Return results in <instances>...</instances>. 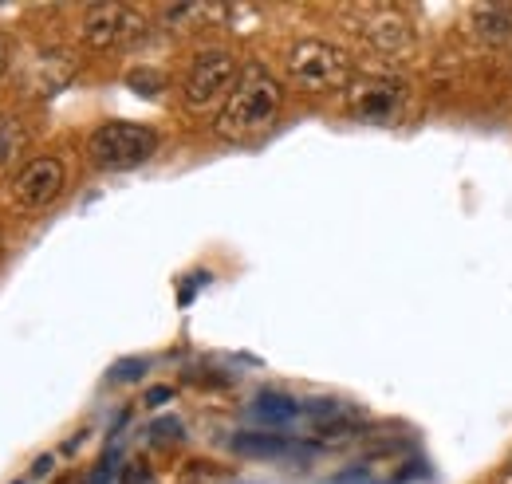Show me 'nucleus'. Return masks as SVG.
Wrapping results in <instances>:
<instances>
[{
  "mask_svg": "<svg viewBox=\"0 0 512 484\" xmlns=\"http://www.w3.org/2000/svg\"><path fill=\"white\" fill-rule=\"evenodd\" d=\"M280 99H284V91H280V83L272 79V71L260 67V63H249V67L241 71V79H237L229 103H225L221 115H217V134L229 138V142L253 138V134H260L268 122L276 119Z\"/></svg>",
  "mask_w": 512,
  "mask_h": 484,
  "instance_id": "obj_1",
  "label": "nucleus"
},
{
  "mask_svg": "<svg viewBox=\"0 0 512 484\" xmlns=\"http://www.w3.org/2000/svg\"><path fill=\"white\" fill-rule=\"evenodd\" d=\"M154 150H158V134L150 126H138V122H107L87 142V158L99 170H111V174L142 166Z\"/></svg>",
  "mask_w": 512,
  "mask_h": 484,
  "instance_id": "obj_2",
  "label": "nucleus"
},
{
  "mask_svg": "<svg viewBox=\"0 0 512 484\" xmlns=\"http://www.w3.org/2000/svg\"><path fill=\"white\" fill-rule=\"evenodd\" d=\"M288 75L304 91H339L351 83V60L327 40H300L288 52Z\"/></svg>",
  "mask_w": 512,
  "mask_h": 484,
  "instance_id": "obj_3",
  "label": "nucleus"
},
{
  "mask_svg": "<svg viewBox=\"0 0 512 484\" xmlns=\"http://www.w3.org/2000/svg\"><path fill=\"white\" fill-rule=\"evenodd\" d=\"M406 87L390 75H363L347 87V107L359 122H394L402 115Z\"/></svg>",
  "mask_w": 512,
  "mask_h": 484,
  "instance_id": "obj_4",
  "label": "nucleus"
},
{
  "mask_svg": "<svg viewBox=\"0 0 512 484\" xmlns=\"http://www.w3.org/2000/svg\"><path fill=\"white\" fill-rule=\"evenodd\" d=\"M237 79V63L229 52L213 48V52H201L186 71V83H182V99L190 111H205L213 99H221L229 91V83Z\"/></svg>",
  "mask_w": 512,
  "mask_h": 484,
  "instance_id": "obj_5",
  "label": "nucleus"
},
{
  "mask_svg": "<svg viewBox=\"0 0 512 484\" xmlns=\"http://www.w3.org/2000/svg\"><path fill=\"white\" fill-rule=\"evenodd\" d=\"M142 28V16H134L127 4H91L83 16V40L95 52L119 48Z\"/></svg>",
  "mask_w": 512,
  "mask_h": 484,
  "instance_id": "obj_6",
  "label": "nucleus"
},
{
  "mask_svg": "<svg viewBox=\"0 0 512 484\" xmlns=\"http://www.w3.org/2000/svg\"><path fill=\"white\" fill-rule=\"evenodd\" d=\"M64 162L60 158H32L16 178H12V193L24 209H44L64 193Z\"/></svg>",
  "mask_w": 512,
  "mask_h": 484,
  "instance_id": "obj_7",
  "label": "nucleus"
},
{
  "mask_svg": "<svg viewBox=\"0 0 512 484\" xmlns=\"http://www.w3.org/2000/svg\"><path fill=\"white\" fill-rule=\"evenodd\" d=\"M363 36H367V44H371L383 60H402V56L414 48V28H410V20H406L402 12H394V8H375V12L367 16V24H363Z\"/></svg>",
  "mask_w": 512,
  "mask_h": 484,
  "instance_id": "obj_8",
  "label": "nucleus"
},
{
  "mask_svg": "<svg viewBox=\"0 0 512 484\" xmlns=\"http://www.w3.org/2000/svg\"><path fill=\"white\" fill-rule=\"evenodd\" d=\"M414 473H418L414 461H406L398 453H383V457H371V461L355 465L351 473H343L339 484H398L406 477H414Z\"/></svg>",
  "mask_w": 512,
  "mask_h": 484,
  "instance_id": "obj_9",
  "label": "nucleus"
},
{
  "mask_svg": "<svg viewBox=\"0 0 512 484\" xmlns=\"http://www.w3.org/2000/svg\"><path fill=\"white\" fill-rule=\"evenodd\" d=\"M473 28L485 44H505L512 40V8L509 4H481L473 12Z\"/></svg>",
  "mask_w": 512,
  "mask_h": 484,
  "instance_id": "obj_10",
  "label": "nucleus"
},
{
  "mask_svg": "<svg viewBox=\"0 0 512 484\" xmlns=\"http://www.w3.org/2000/svg\"><path fill=\"white\" fill-rule=\"evenodd\" d=\"M253 414L268 425H288L304 414V406L292 402V398H284V394H260L253 402Z\"/></svg>",
  "mask_w": 512,
  "mask_h": 484,
  "instance_id": "obj_11",
  "label": "nucleus"
},
{
  "mask_svg": "<svg viewBox=\"0 0 512 484\" xmlns=\"http://www.w3.org/2000/svg\"><path fill=\"white\" fill-rule=\"evenodd\" d=\"M24 150V126L12 115H0V166H8Z\"/></svg>",
  "mask_w": 512,
  "mask_h": 484,
  "instance_id": "obj_12",
  "label": "nucleus"
},
{
  "mask_svg": "<svg viewBox=\"0 0 512 484\" xmlns=\"http://www.w3.org/2000/svg\"><path fill=\"white\" fill-rule=\"evenodd\" d=\"M241 453H288V441H280V437H272V433H249V437H237L233 441Z\"/></svg>",
  "mask_w": 512,
  "mask_h": 484,
  "instance_id": "obj_13",
  "label": "nucleus"
},
{
  "mask_svg": "<svg viewBox=\"0 0 512 484\" xmlns=\"http://www.w3.org/2000/svg\"><path fill=\"white\" fill-rule=\"evenodd\" d=\"M127 83L138 91V95H146V99H154L158 95V87H162V75L158 71H146V67H138V71H130Z\"/></svg>",
  "mask_w": 512,
  "mask_h": 484,
  "instance_id": "obj_14",
  "label": "nucleus"
},
{
  "mask_svg": "<svg viewBox=\"0 0 512 484\" xmlns=\"http://www.w3.org/2000/svg\"><path fill=\"white\" fill-rule=\"evenodd\" d=\"M154 433H158V441H166V437L174 441V437H182V422H174V418H170V422H158Z\"/></svg>",
  "mask_w": 512,
  "mask_h": 484,
  "instance_id": "obj_15",
  "label": "nucleus"
},
{
  "mask_svg": "<svg viewBox=\"0 0 512 484\" xmlns=\"http://www.w3.org/2000/svg\"><path fill=\"white\" fill-rule=\"evenodd\" d=\"M170 394H174V390H170V386H154V390H150V394H146V406H162V402H166V398H170Z\"/></svg>",
  "mask_w": 512,
  "mask_h": 484,
  "instance_id": "obj_16",
  "label": "nucleus"
},
{
  "mask_svg": "<svg viewBox=\"0 0 512 484\" xmlns=\"http://www.w3.org/2000/svg\"><path fill=\"white\" fill-rule=\"evenodd\" d=\"M138 374H142V363H123L115 378H123V382H127V378H138Z\"/></svg>",
  "mask_w": 512,
  "mask_h": 484,
  "instance_id": "obj_17",
  "label": "nucleus"
},
{
  "mask_svg": "<svg viewBox=\"0 0 512 484\" xmlns=\"http://www.w3.org/2000/svg\"><path fill=\"white\" fill-rule=\"evenodd\" d=\"M4 60H8V48H4V40H0V71H4Z\"/></svg>",
  "mask_w": 512,
  "mask_h": 484,
  "instance_id": "obj_18",
  "label": "nucleus"
}]
</instances>
